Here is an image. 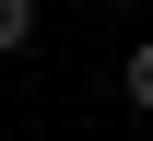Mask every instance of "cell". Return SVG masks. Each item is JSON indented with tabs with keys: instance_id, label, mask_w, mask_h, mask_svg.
Segmentation results:
<instances>
[{
	"instance_id": "7a4b0ae2",
	"label": "cell",
	"mask_w": 153,
	"mask_h": 141,
	"mask_svg": "<svg viewBox=\"0 0 153 141\" xmlns=\"http://www.w3.org/2000/svg\"><path fill=\"white\" fill-rule=\"evenodd\" d=\"M130 106H153V47H130Z\"/></svg>"
},
{
	"instance_id": "6da1fadb",
	"label": "cell",
	"mask_w": 153,
	"mask_h": 141,
	"mask_svg": "<svg viewBox=\"0 0 153 141\" xmlns=\"http://www.w3.org/2000/svg\"><path fill=\"white\" fill-rule=\"evenodd\" d=\"M24 35H36V0H0V59H12Z\"/></svg>"
}]
</instances>
